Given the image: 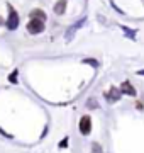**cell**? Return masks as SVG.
<instances>
[{
	"label": "cell",
	"instance_id": "52a82bcc",
	"mask_svg": "<svg viewBox=\"0 0 144 153\" xmlns=\"http://www.w3.org/2000/svg\"><path fill=\"white\" fill-rule=\"evenodd\" d=\"M82 123H83V126H80V129H82L83 133H88L90 131V119H88V117H83Z\"/></svg>",
	"mask_w": 144,
	"mask_h": 153
},
{
	"label": "cell",
	"instance_id": "277c9868",
	"mask_svg": "<svg viewBox=\"0 0 144 153\" xmlns=\"http://www.w3.org/2000/svg\"><path fill=\"white\" fill-rule=\"evenodd\" d=\"M31 19H39V21H46V14L44 10H41V9H34L31 12Z\"/></svg>",
	"mask_w": 144,
	"mask_h": 153
},
{
	"label": "cell",
	"instance_id": "7a4b0ae2",
	"mask_svg": "<svg viewBox=\"0 0 144 153\" xmlns=\"http://www.w3.org/2000/svg\"><path fill=\"white\" fill-rule=\"evenodd\" d=\"M17 26H19V14L14 10V7H12V5H9V19H7V27L10 29V31H14V29H17Z\"/></svg>",
	"mask_w": 144,
	"mask_h": 153
},
{
	"label": "cell",
	"instance_id": "8992f818",
	"mask_svg": "<svg viewBox=\"0 0 144 153\" xmlns=\"http://www.w3.org/2000/svg\"><path fill=\"white\" fill-rule=\"evenodd\" d=\"M65 9H66V0H58V4L54 5V12L56 14H65Z\"/></svg>",
	"mask_w": 144,
	"mask_h": 153
},
{
	"label": "cell",
	"instance_id": "6da1fadb",
	"mask_svg": "<svg viewBox=\"0 0 144 153\" xmlns=\"http://www.w3.org/2000/svg\"><path fill=\"white\" fill-rule=\"evenodd\" d=\"M27 31L31 34H39L44 31V21H39V19H31L27 22Z\"/></svg>",
	"mask_w": 144,
	"mask_h": 153
},
{
	"label": "cell",
	"instance_id": "5b68a950",
	"mask_svg": "<svg viewBox=\"0 0 144 153\" xmlns=\"http://www.w3.org/2000/svg\"><path fill=\"white\" fill-rule=\"evenodd\" d=\"M120 90H122L124 94H129V95H136V88H134L129 82H124V83H122Z\"/></svg>",
	"mask_w": 144,
	"mask_h": 153
},
{
	"label": "cell",
	"instance_id": "3957f363",
	"mask_svg": "<svg viewBox=\"0 0 144 153\" xmlns=\"http://www.w3.org/2000/svg\"><path fill=\"white\" fill-rule=\"evenodd\" d=\"M120 99V92L117 90V88L112 87L110 88V92L107 94V100H110V102H115V100H119Z\"/></svg>",
	"mask_w": 144,
	"mask_h": 153
}]
</instances>
